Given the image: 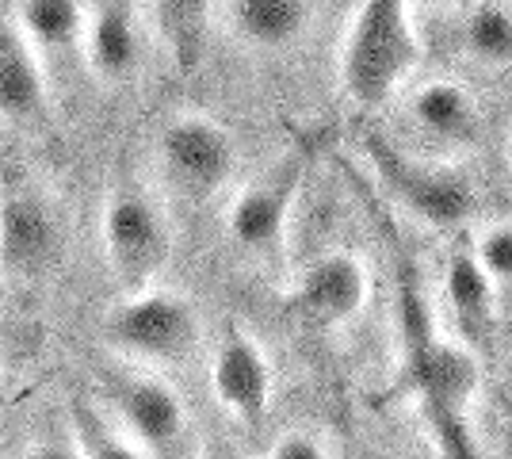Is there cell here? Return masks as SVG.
<instances>
[{
  "label": "cell",
  "instance_id": "obj_6",
  "mask_svg": "<svg viewBox=\"0 0 512 459\" xmlns=\"http://www.w3.org/2000/svg\"><path fill=\"white\" fill-rule=\"evenodd\" d=\"M157 161L172 192L184 199L214 196L237 165L234 138L207 115H176L157 138Z\"/></svg>",
  "mask_w": 512,
  "mask_h": 459
},
{
  "label": "cell",
  "instance_id": "obj_7",
  "mask_svg": "<svg viewBox=\"0 0 512 459\" xmlns=\"http://www.w3.org/2000/svg\"><path fill=\"white\" fill-rule=\"evenodd\" d=\"M367 157L386 180V188L406 203L409 211L421 222L436 226V230H451L470 215L474 207V188L459 173H444V169H428L417 165L386 142L383 134H367Z\"/></svg>",
  "mask_w": 512,
  "mask_h": 459
},
{
  "label": "cell",
  "instance_id": "obj_11",
  "mask_svg": "<svg viewBox=\"0 0 512 459\" xmlns=\"http://www.w3.org/2000/svg\"><path fill=\"white\" fill-rule=\"evenodd\" d=\"M367 291H371V276H367L360 257L333 253V257H321L318 264H310L302 272V280L291 291V306L302 322L333 329L360 314L367 303Z\"/></svg>",
  "mask_w": 512,
  "mask_h": 459
},
{
  "label": "cell",
  "instance_id": "obj_10",
  "mask_svg": "<svg viewBox=\"0 0 512 459\" xmlns=\"http://www.w3.org/2000/svg\"><path fill=\"white\" fill-rule=\"evenodd\" d=\"M302 184V161L299 157H283L264 176H256L253 184L230 203L226 230L241 253L268 257L276 253L283 241V226L291 215V203L299 196Z\"/></svg>",
  "mask_w": 512,
  "mask_h": 459
},
{
  "label": "cell",
  "instance_id": "obj_16",
  "mask_svg": "<svg viewBox=\"0 0 512 459\" xmlns=\"http://www.w3.org/2000/svg\"><path fill=\"white\" fill-rule=\"evenodd\" d=\"M234 27L249 46H291L310 23V0H234Z\"/></svg>",
  "mask_w": 512,
  "mask_h": 459
},
{
  "label": "cell",
  "instance_id": "obj_9",
  "mask_svg": "<svg viewBox=\"0 0 512 459\" xmlns=\"http://www.w3.org/2000/svg\"><path fill=\"white\" fill-rule=\"evenodd\" d=\"M211 391L214 402L234 417L237 425H260L272 406V391H276V375L272 364L260 349L249 329L230 326L222 329L218 345L211 356Z\"/></svg>",
  "mask_w": 512,
  "mask_h": 459
},
{
  "label": "cell",
  "instance_id": "obj_27",
  "mask_svg": "<svg viewBox=\"0 0 512 459\" xmlns=\"http://www.w3.org/2000/svg\"><path fill=\"white\" fill-rule=\"evenodd\" d=\"M0 287H4V276H0Z\"/></svg>",
  "mask_w": 512,
  "mask_h": 459
},
{
  "label": "cell",
  "instance_id": "obj_18",
  "mask_svg": "<svg viewBox=\"0 0 512 459\" xmlns=\"http://www.w3.org/2000/svg\"><path fill=\"white\" fill-rule=\"evenodd\" d=\"M413 119L417 127L436 138H463L474 131V100L451 81H428L413 92Z\"/></svg>",
  "mask_w": 512,
  "mask_h": 459
},
{
  "label": "cell",
  "instance_id": "obj_19",
  "mask_svg": "<svg viewBox=\"0 0 512 459\" xmlns=\"http://www.w3.org/2000/svg\"><path fill=\"white\" fill-rule=\"evenodd\" d=\"M73 444L85 459H146V452L92 402H73Z\"/></svg>",
  "mask_w": 512,
  "mask_h": 459
},
{
  "label": "cell",
  "instance_id": "obj_4",
  "mask_svg": "<svg viewBox=\"0 0 512 459\" xmlns=\"http://www.w3.org/2000/svg\"><path fill=\"white\" fill-rule=\"evenodd\" d=\"M104 253L115 284L127 295L153 287L169 264L172 230L165 207L142 184H119L104 203Z\"/></svg>",
  "mask_w": 512,
  "mask_h": 459
},
{
  "label": "cell",
  "instance_id": "obj_12",
  "mask_svg": "<svg viewBox=\"0 0 512 459\" xmlns=\"http://www.w3.org/2000/svg\"><path fill=\"white\" fill-rule=\"evenodd\" d=\"M0 119L23 131H39L50 119L43 62L27 46L20 27L8 20H0Z\"/></svg>",
  "mask_w": 512,
  "mask_h": 459
},
{
  "label": "cell",
  "instance_id": "obj_3",
  "mask_svg": "<svg viewBox=\"0 0 512 459\" xmlns=\"http://www.w3.org/2000/svg\"><path fill=\"white\" fill-rule=\"evenodd\" d=\"M104 333L111 349H119L130 360L150 368H172L192 360L199 349V314L184 295L146 287L127 295L107 314Z\"/></svg>",
  "mask_w": 512,
  "mask_h": 459
},
{
  "label": "cell",
  "instance_id": "obj_5",
  "mask_svg": "<svg viewBox=\"0 0 512 459\" xmlns=\"http://www.w3.org/2000/svg\"><path fill=\"white\" fill-rule=\"evenodd\" d=\"M115 425L146 459H192V417L184 398L153 372H123L111 379Z\"/></svg>",
  "mask_w": 512,
  "mask_h": 459
},
{
  "label": "cell",
  "instance_id": "obj_13",
  "mask_svg": "<svg viewBox=\"0 0 512 459\" xmlns=\"http://www.w3.org/2000/svg\"><path fill=\"white\" fill-rule=\"evenodd\" d=\"M85 58L100 81H127L142 58L134 0H92L85 8Z\"/></svg>",
  "mask_w": 512,
  "mask_h": 459
},
{
  "label": "cell",
  "instance_id": "obj_23",
  "mask_svg": "<svg viewBox=\"0 0 512 459\" xmlns=\"http://www.w3.org/2000/svg\"><path fill=\"white\" fill-rule=\"evenodd\" d=\"M27 459H85L81 448L65 437H46L35 440V448H27Z\"/></svg>",
  "mask_w": 512,
  "mask_h": 459
},
{
  "label": "cell",
  "instance_id": "obj_25",
  "mask_svg": "<svg viewBox=\"0 0 512 459\" xmlns=\"http://www.w3.org/2000/svg\"><path fill=\"white\" fill-rule=\"evenodd\" d=\"M417 4H444V0H417Z\"/></svg>",
  "mask_w": 512,
  "mask_h": 459
},
{
  "label": "cell",
  "instance_id": "obj_2",
  "mask_svg": "<svg viewBox=\"0 0 512 459\" xmlns=\"http://www.w3.org/2000/svg\"><path fill=\"white\" fill-rule=\"evenodd\" d=\"M417 62V35L409 23V0H363L352 35L344 43V88L375 108L398 88Z\"/></svg>",
  "mask_w": 512,
  "mask_h": 459
},
{
  "label": "cell",
  "instance_id": "obj_26",
  "mask_svg": "<svg viewBox=\"0 0 512 459\" xmlns=\"http://www.w3.org/2000/svg\"><path fill=\"white\" fill-rule=\"evenodd\" d=\"M0 375H4V349H0Z\"/></svg>",
  "mask_w": 512,
  "mask_h": 459
},
{
  "label": "cell",
  "instance_id": "obj_20",
  "mask_svg": "<svg viewBox=\"0 0 512 459\" xmlns=\"http://www.w3.org/2000/svg\"><path fill=\"white\" fill-rule=\"evenodd\" d=\"M463 43L478 62L505 66L512 62V8L505 4H478L467 16Z\"/></svg>",
  "mask_w": 512,
  "mask_h": 459
},
{
  "label": "cell",
  "instance_id": "obj_15",
  "mask_svg": "<svg viewBox=\"0 0 512 459\" xmlns=\"http://www.w3.org/2000/svg\"><path fill=\"white\" fill-rule=\"evenodd\" d=\"M444 299L470 345H482L497 326V284L482 272L474 253H455L444 268Z\"/></svg>",
  "mask_w": 512,
  "mask_h": 459
},
{
  "label": "cell",
  "instance_id": "obj_21",
  "mask_svg": "<svg viewBox=\"0 0 512 459\" xmlns=\"http://www.w3.org/2000/svg\"><path fill=\"white\" fill-rule=\"evenodd\" d=\"M474 261L482 264V272L490 276L497 287L512 284V222L505 226H490L478 245H474Z\"/></svg>",
  "mask_w": 512,
  "mask_h": 459
},
{
  "label": "cell",
  "instance_id": "obj_22",
  "mask_svg": "<svg viewBox=\"0 0 512 459\" xmlns=\"http://www.w3.org/2000/svg\"><path fill=\"white\" fill-rule=\"evenodd\" d=\"M264 459H333V452H329V444L318 433H310V429H287V433H279L272 440V448H268Z\"/></svg>",
  "mask_w": 512,
  "mask_h": 459
},
{
  "label": "cell",
  "instance_id": "obj_17",
  "mask_svg": "<svg viewBox=\"0 0 512 459\" xmlns=\"http://www.w3.org/2000/svg\"><path fill=\"white\" fill-rule=\"evenodd\" d=\"M211 4L214 0H153L157 31L169 46L172 62L180 73H192L203 58L207 27H211Z\"/></svg>",
  "mask_w": 512,
  "mask_h": 459
},
{
  "label": "cell",
  "instance_id": "obj_14",
  "mask_svg": "<svg viewBox=\"0 0 512 459\" xmlns=\"http://www.w3.org/2000/svg\"><path fill=\"white\" fill-rule=\"evenodd\" d=\"M16 27L39 62H69L85 50V4L81 0H20Z\"/></svg>",
  "mask_w": 512,
  "mask_h": 459
},
{
  "label": "cell",
  "instance_id": "obj_1",
  "mask_svg": "<svg viewBox=\"0 0 512 459\" xmlns=\"http://www.w3.org/2000/svg\"><path fill=\"white\" fill-rule=\"evenodd\" d=\"M402 341H406V379L436 444L448 459H478L474 444V398H478V360L470 345L444 337L421 291L413 284L402 287Z\"/></svg>",
  "mask_w": 512,
  "mask_h": 459
},
{
  "label": "cell",
  "instance_id": "obj_24",
  "mask_svg": "<svg viewBox=\"0 0 512 459\" xmlns=\"http://www.w3.org/2000/svg\"><path fill=\"white\" fill-rule=\"evenodd\" d=\"M192 459H241L234 448H226V444H207V448H199Z\"/></svg>",
  "mask_w": 512,
  "mask_h": 459
},
{
  "label": "cell",
  "instance_id": "obj_8",
  "mask_svg": "<svg viewBox=\"0 0 512 459\" xmlns=\"http://www.w3.org/2000/svg\"><path fill=\"white\" fill-rule=\"evenodd\" d=\"M65 249L58 207L39 188H16L0 199V276L43 280Z\"/></svg>",
  "mask_w": 512,
  "mask_h": 459
}]
</instances>
